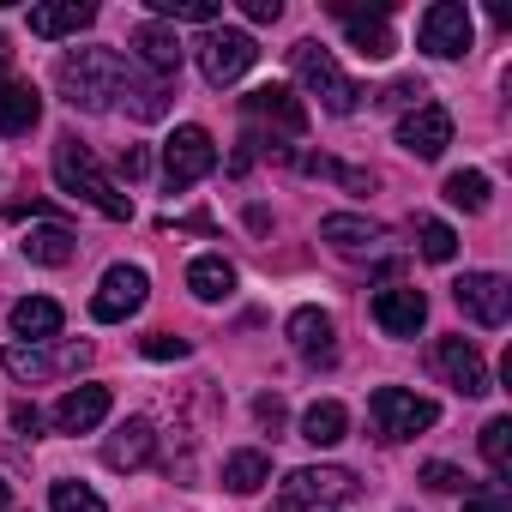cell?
<instances>
[{"label":"cell","instance_id":"6da1fadb","mask_svg":"<svg viewBox=\"0 0 512 512\" xmlns=\"http://www.w3.org/2000/svg\"><path fill=\"white\" fill-rule=\"evenodd\" d=\"M55 85H61L67 109L103 115V109H115V97H121V85H127V61H121L115 49H73V55L55 67Z\"/></svg>","mask_w":512,"mask_h":512},{"label":"cell","instance_id":"7a4b0ae2","mask_svg":"<svg viewBox=\"0 0 512 512\" xmlns=\"http://www.w3.org/2000/svg\"><path fill=\"white\" fill-rule=\"evenodd\" d=\"M55 181H61L73 199L97 205L109 223H127V217H133V199H127V193H121V187L97 169V157H91L73 133H67V139H55Z\"/></svg>","mask_w":512,"mask_h":512},{"label":"cell","instance_id":"3957f363","mask_svg":"<svg viewBox=\"0 0 512 512\" xmlns=\"http://www.w3.org/2000/svg\"><path fill=\"white\" fill-rule=\"evenodd\" d=\"M290 73L302 79V91H314V97H320V109H326V115H356V109H362V91L344 79V67H338L314 37L290 49Z\"/></svg>","mask_w":512,"mask_h":512},{"label":"cell","instance_id":"277c9868","mask_svg":"<svg viewBox=\"0 0 512 512\" xmlns=\"http://www.w3.org/2000/svg\"><path fill=\"white\" fill-rule=\"evenodd\" d=\"M368 422H374L380 440H416L422 428L440 422V404L422 398V392H404V386H380L368 398Z\"/></svg>","mask_w":512,"mask_h":512},{"label":"cell","instance_id":"5b68a950","mask_svg":"<svg viewBox=\"0 0 512 512\" xmlns=\"http://www.w3.org/2000/svg\"><path fill=\"white\" fill-rule=\"evenodd\" d=\"M356 494V476L338 470V464H302L284 476L278 488V512H308V506H332V500H350Z\"/></svg>","mask_w":512,"mask_h":512},{"label":"cell","instance_id":"8992f818","mask_svg":"<svg viewBox=\"0 0 512 512\" xmlns=\"http://www.w3.org/2000/svg\"><path fill=\"white\" fill-rule=\"evenodd\" d=\"M332 13L344 19V37L362 61H392L398 37H392V0H362V7H350V0H332Z\"/></svg>","mask_w":512,"mask_h":512},{"label":"cell","instance_id":"52a82bcc","mask_svg":"<svg viewBox=\"0 0 512 512\" xmlns=\"http://www.w3.org/2000/svg\"><path fill=\"white\" fill-rule=\"evenodd\" d=\"M91 362V344H7L0 350V368H7L13 380H55V374H79Z\"/></svg>","mask_w":512,"mask_h":512},{"label":"cell","instance_id":"ba28073f","mask_svg":"<svg viewBox=\"0 0 512 512\" xmlns=\"http://www.w3.org/2000/svg\"><path fill=\"white\" fill-rule=\"evenodd\" d=\"M217 169V145H211V133L205 127H175L169 133V145H163V181L169 187H193V181H205Z\"/></svg>","mask_w":512,"mask_h":512},{"label":"cell","instance_id":"9c48e42d","mask_svg":"<svg viewBox=\"0 0 512 512\" xmlns=\"http://www.w3.org/2000/svg\"><path fill=\"white\" fill-rule=\"evenodd\" d=\"M145 296H151L145 266H109L103 284H97V296H91V314H97L103 326H121V320H133V314L145 308Z\"/></svg>","mask_w":512,"mask_h":512},{"label":"cell","instance_id":"30bf717a","mask_svg":"<svg viewBox=\"0 0 512 512\" xmlns=\"http://www.w3.org/2000/svg\"><path fill=\"white\" fill-rule=\"evenodd\" d=\"M416 43H422V55H434V61L470 55V7H458V0H440V7H428Z\"/></svg>","mask_w":512,"mask_h":512},{"label":"cell","instance_id":"8fae6325","mask_svg":"<svg viewBox=\"0 0 512 512\" xmlns=\"http://www.w3.org/2000/svg\"><path fill=\"white\" fill-rule=\"evenodd\" d=\"M253 61H260V49H253L247 31H205V43H199V73H205V85H235Z\"/></svg>","mask_w":512,"mask_h":512},{"label":"cell","instance_id":"7c38bea8","mask_svg":"<svg viewBox=\"0 0 512 512\" xmlns=\"http://www.w3.org/2000/svg\"><path fill=\"white\" fill-rule=\"evenodd\" d=\"M452 302H458L476 326H506V314H512V284H506L500 272H464V278L452 284Z\"/></svg>","mask_w":512,"mask_h":512},{"label":"cell","instance_id":"4fadbf2b","mask_svg":"<svg viewBox=\"0 0 512 512\" xmlns=\"http://www.w3.org/2000/svg\"><path fill=\"white\" fill-rule=\"evenodd\" d=\"M241 109H247V121H266V127L284 133V139H302V133H308V109H302V97H296L290 85H260V91H247Z\"/></svg>","mask_w":512,"mask_h":512},{"label":"cell","instance_id":"5bb4252c","mask_svg":"<svg viewBox=\"0 0 512 512\" xmlns=\"http://www.w3.org/2000/svg\"><path fill=\"white\" fill-rule=\"evenodd\" d=\"M398 145H404L410 157L434 163V157L452 145V115H446L440 103H416V109H404V121H398Z\"/></svg>","mask_w":512,"mask_h":512},{"label":"cell","instance_id":"9a60e30c","mask_svg":"<svg viewBox=\"0 0 512 512\" xmlns=\"http://www.w3.org/2000/svg\"><path fill=\"white\" fill-rule=\"evenodd\" d=\"M181 55H187V49H181L175 25H163V19H145V25L133 31V61H139L151 79H163V85H169V79L181 73Z\"/></svg>","mask_w":512,"mask_h":512},{"label":"cell","instance_id":"2e32d148","mask_svg":"<svg viewBox=\"0 0 512 512\" xmlns=\"http://www.w3.org/2000/svg\"><path fill=\"white\" fill-rule=\"evenodd\" d=\"M434 368H440L464 398H482V392H488V362H482V350H476L470 338H440V344H434Z\"/></svg>","mask_w":512,"mask_h":512},{"label":"cell","instance_id":"e0dca14e","mask_svg":"<svg viewBox=\"0 0 512 512\" xmlns=\"http://www.w3.org/2000/svg\"><path fill=\"white\" fill-rule=\"evenodd\" d=\"M374 320H380V332H386V338H416V332H422V320H428V296H422V290H410V284H392V290H380V296H374Z\"/></svg>","mask_w":512,"mask_h":512},{"label":"cell","instance_id":"ac0fdd59","mask_svg":"<svg viewBox=\"0 0 512 512\" xmlns=\"http://www.w3.org/2000/svg\"><path fill=\"white\" fill-rule=\"evenodd\" d=\"M290 344H296V356L302 362H332L338 356V326H332V314L326 308H296L290 314Z\"/></svg>","mask_w":512,"mask_h":512},{"label":"cell","instance_id":"d6986e66","mask_svg":"<svg viewBox=\"0 0 512 512\" xmlns=\"http://www.w3.org/2000/svg\"><path fill=\"white\" fill-rule=\"evenodd\" d=\"M151 452H157V428H151L145 416L121 422V428L103 440V464H109V470H145V464H151Z\"/></svg>","mask_w":512,"mask_h":512},{"label":"cell","instance_id":"ffe728a7","mask_svg":"<svg viewBox=\"0 0 512 512\" xmlns=\"http://www.w3.org/2000/svg\"><path fill=\"white\" fill-rule=\"evenodd\" d=\"M109 404H115L109 386H73V392L55 404V428H61V434H91V428L109 416Z\"/></svg>","mask_w":512,"mask_h":512},{"label":"cell","instance_id":"44dd1931","mask_svg":"<svg viewBox=\"0 0 512 512\" xmlns=\"http://www.w3.org/2000/svg\"><path fill=\"white\" fill-rule=\"evenodd\" d=\"M320 241H332L338 253H380V241H386V229H380V223H368V217H350V211H332V217H320Z\"/></svg>","mask_w":512,"mask_h":512},{"label":"cell","instance_id":"7402d4cb","mask_svg":"<svg viewBox=\"0 0 512 512\" xmlns=\"http://www.w3.org/2000/svg\"><path fill=\"white\" fill-rule=\"evenodd\" d=\"M43 121V97L25 79H0V133H31Z\"/></svg>","mask_w":512,"mask_h":512},{"label":"cell","instance_id":"603a6c76","mask_svg":"<svg viewBox=\"0 0 512 512\" xmlns=\"http://www.w3.org/2000/svg\"><path fill=\"white\" fill-rule=\"evenodd\" d=\"M19 247H25V260H31V266H73L79 235H73L67 223H37Z\"/></svg>","mask_w":512,"mask_h":512},{"label":"cell","instance_id":"cb8c5ba5","mask_svg":"<svg viewBox=\"0 0 512 512\" xmlns=\"http://www.w3.org/2000/svg\"><path fill=\"white\" fill-rule=\"evenodd\" d=\"M85 25H97V7L91 0H61V7H31V37H73V31H85Z\"/></svg>","mask_w":512,"mask_h":512},{"label":"cell","instance_id":"d4e9b609","mask_svg":"<svg viewBox=\"0 0 512 512\" xmlns=\"http://www.w3.org/2000/svg\"><path fill=\"white\" fill-rule=\"evenodd\" d=\"M13 332H19L25 344H49V338H61V302H49V296H25V302H13Z\"/></svg>","mask_w":512,"mask_h":512},{"label":"cell","instance_id":"484cf974","mask_svg":"<svg viewBox=\"0 0 512 512\" xmlns=\"http://www.w3.org/2000/svg\"><path fill=\"white\" fill-rule=\"evenodd\" d=\"M187 290H193L199 302H223V296L235 290V266L223 260V253H199V260L187 266Z\"/></svg>","mask_w":512,"mask_h":512},{"label":"cell","instance_id":"4316f807","mask_svg":"<svg viewBox=\"0 0 512 512\" xmlns=\"http://www.w3.org/2000/svg\"><path fill=\"white\" fill-rule=\"evenodd\" d=\"M344 428H350V410H344L338 398H320V404L302 410V440H308V446H338Z\"/></svg>","mask_w":512,"mask_h":512},{"label":"cell","instance_id":"83f0119b","mask_svg":"<svg viewBox=\"0 0 512 512\" xmlns=\"http://www.w3.org/2000/svg\"><path fill=\"white\" fill-rule=\"evenodd\" d=\"M260 482H272V458L266 452H229L223 458V488L229 494H260Z\"/></svg>","mask_w":512,"mask_h":512},{"label":"cell","instance_id":"f1b7e54d","mask_svg":"<svg viewBox=\"0 0 512 512\" xmlns=\"http://www.w3.org/2000/svg\"><path fill=\"white\" fill-rule=\"evenodd\" d=\"M446 199L458 211H488V175L482 169H452L446 175Z\"/></svg>","mask_w":512,"mask_h":512},{"label":"cell","instance_id":"f546056e","mask_svg":"<svg viewBox=\"0 0 512 512\" xmlns=\"http://www.w3.org/2000/svg\"><path fill=\"white\" fill-rule=\"evenodd\" d=\"M482 458H488L494 476H512V416H494L482 428Z\"/></svg>","mask_w":512,"mask_h":512},{"label":"cell","instance_id":"4dcf8cb0","mask_svg":"<svg viewBox=\"0 0 512 512\" xmlns=\"http://www.w3.org/2000/svg\"><path fill=\"white\" fill-rule=\"evenodd\" d=\"M151 13L163 25H211L223 7H217V0H151Z\"/></svg>","mask_w":512,"mask_h":512},{"label":"cell","instance_id":"1f68e13d","mask_svg":"<svg viewBox=\"0 0 512 512\" xmlns=\"http://www.w3.org/2000/svg\"><path fill=\"white\" fill-rule=\"evenodd\" d=\"M49 506H55V512H109V506H103L85 482H67V476L49 488Z\"/></svg>","mask_w":512,"mask_h":512},{"label":"cell","instance_id":"d6a6232c","mask_svg":"<svg viewBox=\"0 0 512 512\" xmlns=\"http://www.w3.org/2000/svg\"><path fill=\"white\" fill-rule=\"evenodd\" d=\"M416 235H422V253H428V260H452V253H458V235H452V223H440V217H422Z\"/></svg>","mask_w":512,"mask_h":512},{"label":"cell","instance_id":"836d02e7","mask_svg":"<svg viewBox=\"0 0 512 512\" xmlns=\"http://www.w3.org/2000/svg\"><path fill=\"white\" fill-rule=\"evenodd\" d=\"M422 482H428L434 494H464V482H470V476H464L458 464H422Z\"/></svg>","mask_w":512,"mask_h":512},{"label":"cell","instance_id":"e575fe53","mask_svg":"<svg viewBox=\"0 0 512 512\" xmlns=\"http://www.w3.org/2000/svg\"><path fill=\"white\" fill-rule=\"evenodd\" d=\"M187 350H193V344L175 338V332H151V338H145V356H151V362H181Z\"/></svg>","mask_w":512,"mask_h":512},{"label":"cell","instance_id":"d590c367","mask_svg":"<svg viewBox=\"0 0 512 512\" xmlns=\"http://www.w3.org/2000/svg\"><path fill=\"white\" fill-rule=\"evenodd\" d=\"M253 416H260V428L278 434V428H284V398H278V392H260V398H253Z\"/></svg>","mask_w":512,"mask_h":512},{"label":"cell","instance_id":"8d00e7d4","mask_svg":"<svg viewBox=\"0 0 512 512\" xmlns=\"http://www.w3.org/2000/svg\"><path fill=\"white\" fill-rule=\"evenodd\" d=\"M241 13H247L253 25H278V19H284V0H241Z\"/></svg>","mask_w":512,"mask_h":512},{"label":"cell","instance_id":"74e56055","mask_svg":"<svg viewBox=\"0 0 512 512\" xmlns=\"http://www.w3.org/2000/svg\"><path fill=\"white\" fill-rule=\"evenodd\" d=\"M13 434H31L37 440L43 434V410L37 404H13Z\"/></svg>","mask_w":512,"mask_h":512},{"label":"cell","instance_id":"f35d334b","mask_svg":"<svg viewBox=\"0 0 512 512\" xmlns=\"http://www.w3.org/2000/svg\"><path fill=\"white\" fill-rule=\"evenodd\" d=\"M464 512H512V500H506V488H488V494H470Z\"/></svg>","mask_w":512,"mask_h":512},{"label":"cell","instance_id":"ab89813d","mask_svg":"<svg viewBox=\"0 0 512 512\" xmlns=\"http://www.w3.org/2000/svg\"><path fill=\"white\" fill-rule=\"evenodd\" d=\"M422 97H428V91H422V85H416V79H398V85H392V91H386V103H404V109H416V103H422Z\"/></svg>","mask_w":512,"mask_h":512},{"label":"cell","instance_id":"60d3db41","mask_svg":"<svg viewBox=\"0 0 512 512\" xmlns=\"http://www.w3.org/2000/svg\"><path fill=\"white\" fill-rule=\"evenodd\" d=\"M121 175H127V181H139V175H145V151H139V145H127V151H121Z\"/></svg>","mask_w":512,"mask_h":512},{"label":"cell","instance_id":"b9f144b4","mask_svg":"<svg viewBox=\"0 0 512 512\" xmlns=\"http://www.w3.org/2000/svg\"><path fill=\"white\" fill-rule=\"evenodd\" d=\"M7 61H13V43H7V37H0V73H7Z\"/></svg>","mask_w":512,"mask_h":512},{"label":"cell","instance_id":"7bdbcfd3","mask_svg":"<svg viewBox=\"0 0 512 512\" xmlns=\"http://www.w3.org/2000/svg\"><path fill=\"white\" fill-rule=\"evenodd\" d=\"M7 500H13V488H7V482H0V512H7Z\"/></svg>","mask_w":512,"mask_h":512}]
</instances>
